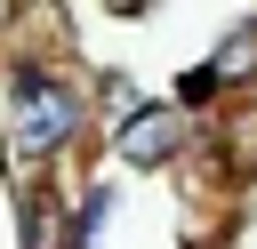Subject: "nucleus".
Masks as SVG:
<instances>
[{"instance_id":"obj_1","label":"nucleus","mask_w":257,"mask_h":249,"mask_svg":"<svg viewBox=\"0 0 257 249\" xmlns=\"http://www.w3.org/2000/svg\"><path fill=\"white\" fill-rule=\"evenodd\" d=\"M72 129H80V96L64 80H48V72H16L8 80V137H16V153H56Z\"/></svg>"},{"instance_id":"obj_2","label":"nucleus","mask_w":257,"mask_h":249,"mask_svg":"<svg viewBox=\"0 0 257 249\" xmlns=\"http://www.w3.org/2000/svg\"><path fill=\"white\" fill-rule=\"evenodd\" d=\"M177 137H185V120H177V112H145V120H128V129H120V161H137V169H145V161H169V153H177Z\"/></svg>"},{"instance_id":"obj_3","label":"nucleus","mask_w":257,"mask_h":249,"mask_svg":"<svg viewBox=\"0 0 257 249\" xmlns=\"http://www.w3.org/2000/svg\"><path fill=\"white\" fill-rule=\"evenodd\" d=\"M249 64H257V32H233V40H225V48H217V64H209V72H201V80H209V88H217V80H241V72H249Z\"/></svg>"},{"instance_id":"obj_4","label":"nucleus","mask_w":257,"mask_h":249,"mask_svg":"<svg viewBox=\"0 0 257 249\" xmlns=\"http://www.w3.org/2000/svg\"><path fill=\"white\" fill-rule=\"evenodd\" d=\"M24 249H56V201H32L24 209Z\"/></svg>"}]
</instances>
